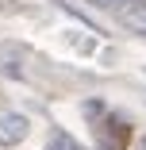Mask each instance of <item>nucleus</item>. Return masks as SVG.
I'll return each mask as SVG.
<instances>
[{
	"label": "nucleus",
	"mask_w": 146,
	"mask_h": 150,
	"mask_svg": "<svg viewBox=\"0 0 146 150\" xmlns=\"http://www.w3.org/2000/svg\"><path fill=\"white\" fill-rule=\"evenodd\" d=\"M115 19H119L127 31L146 35V0H119V4H115Z\"/></svg>",
	"instance_id": "1"
},
{
	"label": "nucleus",
	"mask_w": 146,
	"mask_h": 150,
	"mask_svg": "<svg viewBox=\"0 0 146 150\" xmlns=\"http://www.w3.org/2000/svg\"><path fill=\"white\" fill-rule=\"evenodd\" d=\"M27 135V119L23 115H0V142H19Z\"/></svg>",
	"instance_id": "2"
},
{
	"label": "nucleus",
	"mask_w": 146,
	"mask_h": 150,
	"mask_svg": "<svg viewBox=\"0 0 146 150\" xmlns=\"http://www.w3.org/2000/svg\"><path fill=\"white\" fill-rule=\"evenodd\" d=\"M89 4H96V8H108V12H115V4H119V0H89Z\"/></svg>",
	"instance_id": "3"
},
{
	"label": "nucleus",
	"mask_w": 146,
	"mask_h": 150,
	"mask_svg": "<svg viewBox=\"0 0 146 150\" xmlns=\"http://www.w3.org/2000/svg\"><path fill=\"white\" fill-rule=\"evenodd\" d=\"M50 150H66V146H50Z\"/></svg>",
	"instance_id": "4"
},
{
	"label": "nucleus",
	"mask_w": 146,
	"mask_h": 150,
	"mask_svg": "<svg viewBox=\"0 0 146 150\" xmlns=\"http://www.w3.org/2000/svg\"><path fill=\"white\" fill-rule=\"evenodd\" d=\"M142 146H146V142H142Z\"/></svg>",
	"instance_id": "5"
}]
</instances>
